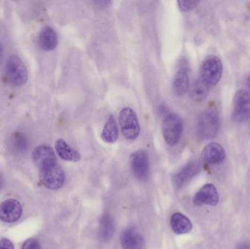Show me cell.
Listing matches in <instances>:
<instances>
[{
  "instance_id": "cell-1",
  "label": "cell",
  "mask_w": 250,
  "mask_h": 249,
  "mask_svg": "<svg viewBox=\"0 0 250 249\" xmlns=\"http://www.w3.org/2000/svg\"><path fill=\"white\" fill-rule=\"evenodd\" d=\"M220 127V117L214 110H206L198 115L197 134L201 140H211L217 137Z\"/></svg>"
},
{
  "instance_id": "cell-2",
  "label": "cell",
  "mask_w": 250,
  "mask_h": 249,
  "mask_svg": "<svg viewBox=\"0 0 250 249\" xmlns=\"http://www.w3.org/2000/svg\"><path fill=\"white\" fill-rule=\"evenodd\" d=\"M162 130L166 143L170 146H175L182 137L183 121L177 114L169 113L163 118Z\"/></svg>"
},
{
  "instance_id": "cell-3",
  "label": "cell",
  "mask_w": 250,
  "mask_h": 249,
  "mask_svg": "<svg viewBox=\"0 0 250 249\" xmlns=\"http://www.w3.org/2000/svg\"><path fill=\"white\" fill-rule=\"evenodd\" d=\"M119 120L122 133L126 140H134L139 136V120L133 109L129 107L123 108L120 111Z\"/></svg>"
},
{
  "instance_id": "cell-4",
  "label": "cell",
  "mask_w": 250,
  "mask_h": 249,
  "mask_svg": "<svg viewBox=\"0 0 250 249\" xmlns=\"http://www.w3.org/2000/svg\"><path fill=\"white\" fill-rule=\"evenodd\" d=\"M5 72L7 78L14 86H21L27 81V68L21 58L17 55H12L7 59Z\"/></svg>"
},
{
  "instance_id": "cell-5",
  "label": "cell",
  "mask_w": 250,
  "mask_h": 249,
  "mask_svg": "<svg viewBox=\"0 0 250 249\" xmlns=\"http://www.w3.org/2000/svg\"><path fill=\"white\" fill-rule=\"evenodd\" d=\"M223 75V64L218 57L211 55L205 58L201 64V78L208 86L217 84Z\"/></svg>"
},
{
  "instance_id": "cell-6",
  "label": "cell",
  "mask_w": 250,
  "mask_h": 249,
  "mask_svg": "<svg viewBox=\"0 0 250 249\" xmlns=\"http://www.w3.org/2000/svg\"><path fill=\"white\" fill-rule=\"evenodd\" d=\"M232 116L237 122H245L250 119V94L245 89L238 91L235 95Z\"/></svg>"
},
{
  "instance_id": "cell-7",
  "label": "cell",
  "mask_w": 250,
  "mask_h": 249,
  "mask_svg": "<svg viewBox=\"0 0 250 249\" xmlns=\"http://www.w3.org/2000/svg\"><path fill=\"white\" fill-rule=\"evenodd\" d=\"M40 179L46 188L57 190L64 184V171L60 165H56L40 171Z\"/></svg>"
},
{
  "instance_id": "cell-8",
  "label": "cell",
  "mask_w": 250,
  "mask_h": 249,
  "mask_svg": "<svg viewBox=\"0 0 250 249\" xmlns=\"http://www.w3.org/2000/svg\"><path fill=\"white\" fill-rule=\"evenodd\" d=\"M130 168L138 179H146L149 172V158L146 151L138 150L131 154Z\"/></svg>"
},
{
  "instance_id": "cell-9",
  "label": "cell",
  "mask_w": 250,
  "mask_h": 249,
  "mask_svg": "<svg viewBox=\"0 0 250 249\" xmlns=\"http://www.w3.org/2000/svg\"><path fill=\"white\" fill-rule=\"evenodd\" d=\"M32 159L40 171L57 164V157L54 151L51 147L45 145L38 146L34 149Z\"/></svg>"
},
{
  "instance_id": "cell-10",
  "label": "cell",
  "mask_w": 250,
  "mask_h": 249,
  "mask_svg": "<svg viewBox=\"0 0 250 249\" xmlns=\"http://www.w3.org/2000/svg\"><path fill=\"white\" fill-rule=\"evenodd\" d=\"M189 89V69L188 63L182 61L175 74L173 89L177 96H184Z\"/></svg>"
},
{
  "instance_id": "cell-11",
  "label": "cell",
  "mask_w": 250,
  "mask_h": 249,
  "mask_svg": "<svg viewBox=\"0 0 250 249\" xmlns=\"http://www.w3.org/2000/svg\"><path fill=\"white\" fill-rule=\"evenodd\" d=\"M22 215V206L15 199H9L0 204V220L6 223L17 222Z\"/></svg>"
},
{
  "instance_id": "cell-12",
  "label": "cell",
  "mask_w": 250,
  "mask_h": 249,
  "mask_svg": "<svg viewBox=\"0 0 250 249\" xmlns=\"http://www.w3.org/2000/svg\"><path fill=\"white\" fill-rule=\"evenodd\" d=\"M220 197L217 188L214 184H207L200 189L199 191L195 194L193 202L197 206H215L218 204Z\"/></svg>"
},
{
  "instance_id": "cell-13",
  "label": "cell",
  "mask_w": 250,
  "mask_h": 249,
  "mask_svg": "<svg viewBox=\"0 0 250 249\" xmlns=\"http://www.w3.org/2000/svg\"><path fill=\"white\" fill-rule=\"evenodd\" d=\"M203 161L210 165L221 163L226 158V152L221 145L211 143L207 145L201 153Z\"/></svg>"
},
{
  "instance_id": "cell-14",
  "label": "cell",
  "mask_w": 250,
  "mask_h": 249,
  "mask_svg": "<svg viewBox=\"0 0 250 249\" xmlns=\"http://www.w3.org/2000/svg\"><path fill=\"white\" fill-rule=\"evenodd\" d=\"M121 245L123 249H143L144 238L135 228H129L122 235Z\"/></svg>"
},
{
  "instance_id": "cell-15",
  "label": "cell",
  "mask_w": 250,
  "mask_h": 249,
  "mask_svg": "<svg viewBox=\"0 0 250 249\" xmlns=\"http://www.w3.org/2000/svg\"><path fill=\"white\" fill-rule=\"evenodd\" d=\"M38 44L43 51L55 49L58 45V36L56 31L50 26L42 28L38 35Z\"/></svg>"
},
{
  "instance_id": "cell-16",
  "label": "cell",
  "mask_w": 250,
  "mask_h": 249,
  "mask_svg": "<svg viewBox=\"0 0 250 249\" xmlns=\"http://www.w3.org/2000/svg\"><path fill=\"white\" fill-rule=\"evenodd\" d=\"M55 149L58 156L63 160L73 162H78L81 160L80 153L63 139H58L56 141Z\"/></svg>"
},
{
  "instance_id": "cell-17",
  "label": "cell",
  "mask_w": 250,
  "mask_h": 249,
  "mask_svg": "<svg viewBox=\"0 0 250 249\" xmlns=\"http://www.w3.org/2000/svg\"><path fill=\"white\" fill-rule=\"evenodd\" d=\"M170 225L173 232L178 235L188 233L192 228L190 220L181 213H175L171 216Z\"/></svg>"
},
{
  "instance_id": "cell-18",
  "label": "cell",
  "mask_w": 250,
  "mask_h": 249,
  "mask_svg": "<svg viewBox=\"0 0 250 249\" xmlns=\"http://www.w3.org/2000/svg\"><path fill=\"white\" fill-rule=\"evenodd\" d=\"M101 138L106 143H114L119 138V127L114 115H111L104 126Z\"/></svg>"
},
{
  "instance_id": "cell-19",
  "label": "cell",
  "mask_w": 250,
  "mask_h": 249,
  "mask_svg": "<svg viewBox=\"0 0 250 249\" xmlns=\"http://www.w3.org/2000/svg\"><path fill=\"white\" fill-rule=\"evenodd\" d=\"M209 93V86L201 78L197 79L189 88V96L195 102L204 100Z\"/></svg>"
},
{
  "instance_id": "cell-20",
  "label": "cell",
  "mask_w": 250,
  "mask_h": 249,
  "mask_svg": "<svg viewBox=\"0 0 250 249\" xmlns=\"http://www.w3.org/2000/svg\"><path fill=\"white\" fill-rule=\"evenodd\" d=\"M199 166L195 163H189L187 165L176 177V184L178 186L183 185L189 181L192 177L198 172Z\"/></svg>"
},
{
  "instance_id": "cell-21",
  "label": "cell",
  "mask_w": 250,
  "mask_h": 249,
  "mask_svg": "<svg viewBox=\"0 0 250 249\" xmlns=\"http://www.w3.org/2000/svg\"><path fill=\"white\" fill-rule=\"evenodd\" d=\"M101 237L104 241H109L114 232V226L112 219L108 215H105L101 219L100 224Z\"/></svg>"
},
{
  "instance_id": "cell-22",
  "label": "cell",
  "mask_w": 250,
  "mask_h": 249,
  "mask_svg": "<svg viewBox=\"0 0 250 249\" xmlns=\"http://www.w3.org/2000/svg\"><path fill=\"white\" fill-rule=\"evenodd\" d=\"M12 146L15 150L19 152H24L27 150L29 142L26 136L22 134H16L13 136L11 140Z\"/></svg>"
},
{
  "instance_id": "cell-23",
  "label": "cell",
  "mask_w": 250,
  "mask_h": 249,
  "mask_svg": "<svg viewBox=\"0 0 250 249\" xmlns=\"http://www.w3.org/2000/svg\"><path fill=\"white\" fill-rule=\"evenodd\" d=\"M178 5L182 11L188 12L193 10L199 4L198 1H178Z\"/></svg>"
},
{
  "instance_id": "cell-24",
  "label": "cell",
  "mask_w": 250,
  "mask_h": 249,
  "mask_svg": "<svg viewBox=\"0 0 250 249\" xmlns=\"http://www.w3.org/2000/svg\"><path fill=\"white\" fill-rule=\"evenodd\" d=\"M21 249H42V247L37 240L30 238L23 243Z\"/></svg>"
},
{
  "instance_id": "cell-25",
  "label": "cell",
  "mask_w": 250,
  "mask_h": 249,
  "mask_svg": "<svg viewBox=\"0 0 250 249\" xmlns=\"http://www.w3.org/2000/svg\"><path fill=\"white\" fill-rule=\"evenodd\" d=\"M0 249H15L13 243L7 238H2L0 241Z\"/></svg>"
},
{
  "instance_id": "cell-26",
  "label": "cell",
  "mask_w": 250,
  "mask_h": 249,
  "mask_svg": "<svg viewBox=\"0 0 250 249\" xmlns=\"http://www.w3.org/2000/svg\"><path fill=\"white\" fill-rule=\"evenodd\" d=\"M236 249H250V243H242L238 246Z\"/></svg>"
},
{
  "instance_id": "cell-27",
  "label": "cell",
  "mask_w": 250,
  "mask_h": 249,
  "mask_svg": "<svg viewBox=\"0 0 250 249\" xmlns=\"http://www.w3.org/2000/svg\"><path fill=\"white\" fill-rule=\"evenodd\" d=\"M3 56V47L2 45L0 43V61H1V58H2Z\"/></svg>"
},
{
  "instance_id": "cell-28",
  "label": "cell",
  "mask_w": 250,
  "mask_h": 249,
  "mask_svg": "<svg viewBox=\"0 0 250 249\" xmlns=\"http://www.w3.org/2000/svg\"><path fill=\"white\" fill-rule=\"evenodd\" d=\"M3 185V178L0 175V190H1V187Z\"/></svg>"
},
{
  "instance_id": "cell-29",
  "label": "cell",
  "mask_w": 250,
  "mask_h": 249,
  "mask_svg": "<svg viewBox=\"0 0 250 249\" xmlns=\"http://www.w3.org/2000/svg\"><path fill=\"white\" fill-rule=\"evenodd\" d=\"M247 83H248V88H249V89L250 90V76L249 77V78L248 79V82H247Z\"/></svg>"
}]
</instances>
